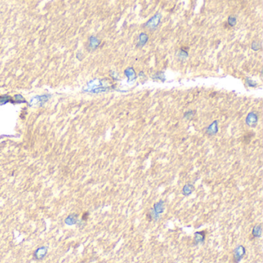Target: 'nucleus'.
Wrapping results in <instances>:
<instances>
[{
    "mask_svg": "<svg viewBox=\"0 0 263 263\" xmlns=\"http://www.w3.org/2000/svg\"><path fill=\"white\" fill-rule=\"evenodd\" d=\"M246 250L243 245H238L235 249L233 250V261L235 263H238L241 261L243 257L245 256Z\"/></svg>",
    "mask_w": 263,
    "mask_h": 263,
    "instance_id": "nucleus-1",
    "label": "nucleus"
},
{
    "mask_svg": "<svg viewBox=\"0 0 263 263\" xmlns=\"http://www.w3.org/2000/svg\"><path fill=\"white\" fill-rule=\"evenodd\" d=\"M161 19V15L158 13L156 14V15L154 16L151 19H150L147 22L146 25L145 26H146L147 28L151 29H153L157 28V26L159 25V23H160Z\"/></svg>",
    "mask_w": 263,
    "mask_h": 263,
    "instance_id": "nucleus-2",
    "label": "nucleus"
},
{
    "mask_svg": "<svg viewBox=\"0 0 263 263\" xmlns=\"http://www.w3.org/2000/svg\"><path fill=\"white\" fill-rule=\"evenodd\" d=\"M245 123L248 127H255L258 123V115L255 112L249 113L245 119Z\"/></svg>",
    "mask_w": 263,
    "mask_h": 263,
    "instance_id": "nucleus-3",
    "label": "nucleus"
},
{
    "mask_svg": "<svg viewBox=\"0 0 263 263\" xmlns=\"http://www.w3.org/2000/svg\"><path fill=\"white\" fill-rule=\"evenodd\" d=\"M47 251H48V248L46 246H42L40 248H37L33 254L34 258L36 260L43 259L44 257L47 255Z\"/></svg>",
    "mask_w": 263,
    "mask_h": 263,
    "instance_id": "nucleus-4",
    "label": "nucleus"
},
{
    "mask_svg": "<svg viewBox=\"0 0 263 263\" xmlns=\"http://www.w3.org/2000/svg\"><path fill=\"white\" fill-rule=\"evenodd\" d=\"M205 240V231H196L194 238V245H198L199 244H203Z\"/></svg>",
    "mask_w": 263,
    "mask_h": 263,
    "instance_id": "nucleus-5",
    "label": "nucleus"
},
{
    "mask_svg": "<svg viewBox=\"0 0 263 263\" xmlns=\"http://www.w3.org/2000/svg\"><path fill=\"white\" fill-rule=\"evenodd\" d=\"M218 131V120H215L213 123H212L211 124L207 127L206 130V133L209 136H213L215 135Z\"/></svg>",
    "mask_w": 263,
    "mask_h": 263,
    "instance_id": "nucleus-6",
    "label": "nucleus"
},
{
    "mask_svg": "<svg viewBox=\"0 0 263 263\" xmlns=\"http://www.w3.org/2000/svg\"><path fill=\"white\" fill-rule=\"evenodd\" d=\"M165 209V202L163 200H160L158 202H157L154 205L153 210L158 215H161Z\"/></svg>",
    "mask_w": 263,
    "mask_h": 263,
    "instance_id": "nucleus-7",
    "label": "nucleus"
},
{
    "mask_svg": "<svg viewBox=\"0 0 263 263\" xmlns=\"http://www.w3.org/2000/svg\"><path fill=\"white\" fill-rule=\"evenodd\" d=\"M261 233H262V225H261V224L255 225L252 228V231H251L252 237L253 238H260L261 236Z\"/></svg>",
    "mask_w": 263,
    "mask_h": 263,
    "instance_id": "nucleus-8",
    "label": "nucleus"
},
{
    "mask_svg": "<svg viewBox=\"0 0 263 263\" xmlns=\"http://www.w3.org/2000/svg\"><path fill=\"white\" fill-rule=\"evenodd\" d=\"M195 190V187L192 184H187L185 186L183 187V189H182V195H185V196H189L190 195H192V192Z\"/></svg>",
    "mask_w": 263,
    "mask_h": 263,
    "instance_id": "nucleus-9",
    "label": "nucleus"
},
{
    "mask_svg": "<svg viewBox=\"0 0 263 263\" xmlns=\"http://www.w3.org/2000/svg\"><path fill=\"white\" fill-rule=\"evenodd\" d=\"M124 73L126 77L128 78L129 81L135 80V78H136V73H135L134 70H133L132 67H128V68L126 69L124 71Z\"/></svg>",
    "mask_w": 263,
    "mask_h": 263,
    "instance_id": "nucleus-10",
    "label": "nucleus"
},
{
    "mask_svg": "<svg viewBox=\"0 0 263 263\" xmlns=\"http://www.w3.org/2000/svg\"><path fill=\"white\" fill-rule=\"evenodd\" d=\"M148 40V36L147 35L144 33H141L139 36V40H138V43L137 45V47H142L146 44V43Z\"/></svg>",
    "mask_w": 263,
    "mask_h": 263,
    "instance_id": "nucleus-11",
    "label": "nucleus"
},
{
    "mask_svg": "<svg viewBox=\"0 0 263 263\" xmlns=\"http://www.w3.org/2000/svg\"><path fill=\"white\" fill-rule=\"evenodd\" d=\"M77 215H70L66 218L65 223L67 225H72L77 223Z\"/></svg>",
    "mask_w": 263,
    "mask_h": 263,
    "instance_id": "nucleus-12",
    "label": "nucleus"
},
{
    "mask_svg": "<svg viewBox=\"0 0 263 263\" xmlns=\"http://www.w3.org/2000/svg\"><path fill=\"white\" fill-rule=\"evenodd\" d=\"M100 41L95 36H91L90 39V47L92 49H95L100 45Z\"/></svg>",
    "mask_w": 263,
    "mask_h": 263,
    "instance_id": "nucleus-13",
    "label": "nucleus"
},
{
    "mask_svg": "<svg viewBox=\"0 0 263 263\" xmlns=\"http://www.w3.org/2000/svg\"><path fill=\"white\" fill-rule=\"evenodd\" d=\"M237 22V18L235 16H230L228 19V23L230 26H234Z\"/></svg>",
    "mask_w": 263,
    "mask_h": 263,
    "instance_id": "nucleus-14",
    "label": "nucleus"
},
{
    "mask_svg": "<svg viewBox=\"0 0 263 263\" xmlns=\"http://www.w3.org/2000/svg\"><path fill=\"white\" fill-rule=\"evenodd\" d=\"M195 112L193 111V110H190V111L186 112V113H185V115H184V117H185V119H187V120H192V119L195 117Z\"/></svg>",
    "mask_w": 263,
    "mask_h": 263,
    "instance_id": "nucleus-15",
    "label": "nucleus"
},
{
    "mask_svg": "<svg viewBox=\"0 0 263 263\" xmlns=\"http://www.w3.org/2000/svg\"><path fill=\"white\" fill-rule=\"evenodd\" d=\"M153 78L154 79H159V80H161V81H164L165 76H164V74L163 72H158V73H157L155 75H154Z\"/></svg>",
    "mask_w": 263,
    "mask_h": 263,
    "instance_id": "nucleus-16",
    "label": "nucleus"
},
{
    "mask_svg": "<svg viewBox=\"0 0 263 263\" xmlns=\"http://www.w3.org/2000/svg\"><path fill=\"white\" fill-rule=\"evenodd\" d=\"M260 48H261V44H260L259 43H258V42L254 41L253 43H252V44H251V49L255 50V51H257V50H259Z\"/></svg>",
    "mask_w": 263,
    "mask_h": 263,
    "instance_id": "nucleus-17",
    "label": "nucleus"
},
{
    "mask_svg": "<svg viewBox=\"0 0 263 263\" xmlns=\"http://www.w3.org/2000/svg\"><path fill=\"white\" fill-rule=\"evenodd\" d=\"M246 83L247 84H248V86H250V87H255L257 86V83H255V82H253L252 80H250L248 78H246Z\"/></svg>",
    "mask_w": 263,
    "mask_h": 263,
    "instance_id": "nucleus-18",
    "label": "nucleus"
},
{
    "mask_svg": "<svg viewBox=\"0 0 263 263\" xmlns=\"http://www.w3.org/2000/svg\"><path fill=\"white\" fill-rule=\"evenodd\" d=\"M179 56H180L181 58H183V59L185 58V57H187L188 56V52L185 51V50H183V49H182V50H181L180 54H179Z\"/></svg>",
    "mask_w": 263,
    "mask_h": 263,
    "instance_id": "nucleus-19",
    "label": "nucleus"
}]
</instances>
